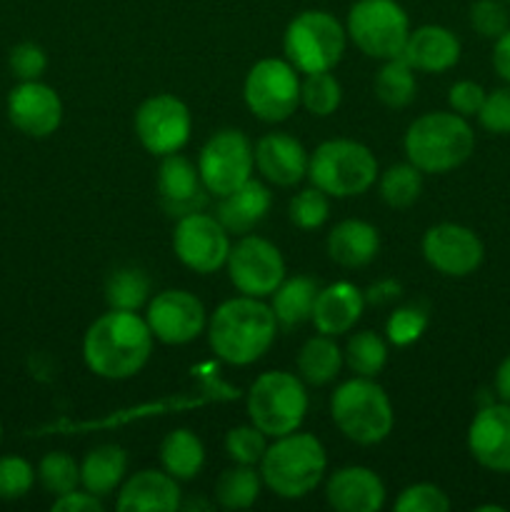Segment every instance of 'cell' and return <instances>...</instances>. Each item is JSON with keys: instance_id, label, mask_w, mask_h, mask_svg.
Segmentation results:
<instances>
[{"instance_id": "cell-46", "label": "cell", "mask_w": 510, "mask_h": 512, "mask_svg": "<svg viewBox=\"0 0 510 512\" xmlns=\"http://www.w3.org/2000/svg\"><path fill=\"white\" fill-rule=\"evenodd\" d=\"M448 103L453 108V113L470 118V115H478L480 108H483L485 90L478 83H473V80H460V83H455L450 88Z\"/></svg>"}, {"instance_id": "cell-37", "label": "cell", "mask_w": 510, "mask_h": 512, "mask_svg": "<svg viewBox=\"0 0 510 512\" xmlns=\"http://www.w3.org/2000/svg\"><path fill=\"white\" fill-rule=\"evenodd\" d=\"M38 480L48 493L65 495L78 488L80 465L68 453H48L38 465Z\"/></svg>"}, {"instance_id": "cell-52", "label": "cell", "mask_w": 510, "mask_h": 512, "mask_svg": "<svg viewBox=\"0 0 510 512\" xmlns=\"http://www.w3.org/2000/svg\"><path fill=\"white\" fill-rule=\"evenodd\" d=\"M505 3H510V0H505Z\"/></svg>"}, {"instance_id": "cell-10", "label": "cell", "mask_w": 510, "mask_h": 512, "mask_svg": "<svg viewBox=\"0 0 510 512\" xmlns=\"http://www.w3.org/2000/svg\"><path fill=\"white\" fill-rule=\"evenodd\" d=\"M243 93L255 118L265 123H280L288 120L300 105V80L290 63L265 58L250 68Z\"/></svg>"}, {"instance_id": "cell-18", "label": "cell", "mask_w": 510, "mask_h": 512, "mask_svg": "<svg viewBox=\"0 0 510 512\" xmlns=\"http://www.w3.org/2000/svg\"><path fill=\"white\" fill-rule=\"evenodd\" d=\"M470 455L493 473H510V405H485L468 428Z\"/></svg>"}, {"instance_id": "cell-12", "label": "cell", "mask_w": 510, "mask_h": 512, "mask_svg": "<svg viewBox=\"0 0 510 512\" xmlns=\"http://www.w3.org/2000/svg\"><path fill=\"white\" fill-rule=\"evenodd\" d=\"M228 273L235 288L250 298L273 295L285 278V260L273 243L245 235L228 253Z\"/></svg>"}, {"instance_id": "cell-51", "label": "cell", "mask_w": 510, "mask_h": 512, "mask_svg": "<svg viewBox=\"0 0 510 512\" xmlns=\"http://www.w3.org/2000/svg\"><path fill=\"white\" fill-rule=\"evenodd\" d=\"M0 440H3V423H0Z\"/></svg>"}, {"instance_id": "cell-6", "label": "cell", "mask_w": 510, "mask_h": 512, "mask_svg": "<svg viewBox=\"0 0 510 512\" xmlns=\"http://www.w3.org/2000/svg\"><path fill=\"white\" fill-rule=\"evenodd\" d=\"M308 175L315 188L333 198L363 195L378 175L375 155L355 140H328L318 145L308 163Z\"/></svg>"}, {"instance_id": "cell-13", "label": "cell", "mask_w": 510, "mask_h": 512, "mask_svg": "<svg viewBox=\"0 0 510 512\" xmlns=\"http://www.w3.org/2000/svg\"><path fill=\"white\" fill-rule=\"evenodd\" d=\"M190 110L175 95H153L135 113V133L140 145L153 155L178 153L190 138Z\"/></svg>"}, {"instance_id": "cell-45", "label": "cell", "mask_w": 510, "mask_h": 512, "mask_svg": "<svg viewBox=\"0 0 510 512\" xmlns=\"http://www.w3.org/2000/svg\"><path fill=\"white\" fill-rule=\"evenodd\" d=\"M48 68L45 50L35 43H20L10 50V70L18 80H38Z\"/></svg>"}, {"instance_id": "cell-11", "label": "cell", "mask_w": 510, "mask_h": 512, "mask_svg": "<svg viewBox=\"0 0 510 512\" xmlns=\"http://www.w3.org/2000/svg\"><path fill=\"white\" fill-rule=\"evenodd\" d=\"M253 145L240 130H220L200 150L198 173L205 190L218 198L238 190L253 173Z\"/></svg>"}, {"instance_id": "cell-31", "label": "cell", "mask_w": 510, "mask_h": 512, "mask_svg": "<svg viewBox=\"0 0 510 512\" xmlns=\"http://www.w3.org/2000/svg\"><path fill=\"white\" fill-rule=\"evenodd\" d=\"M375 95L380 103L388 108H405L413 103L415 98V75L413 65L400 55V58L385 60L380 68L378 78H375Z\"/></svg>"}, {"instance_id": "cell-5", "label": "cell", "mask_w": 510, "mask_h": 512, "mask_svg": "<svg viewBox=\"0 0 510 512\" xmlns=\"http://www.w3.org/2000/svg\"><path fill=\"white\" fill-rule=\"evenodd\" d=\"M335 425L358 445H375L393 430V405L373 378H355L340 385L330 400Z\"/></svg>"}, {"instance_id": "cell-26", "label": "cell", "mask_w": 510, "mask_h": 512, "mask_svg": "<svg viewBox=\"0 0 510 512\" xmlns=\"http://www.w3.org/2000/svg\"><path fill=\"white\" fill-rule=\"evenodd\" d=\"M378 230L365 220H343L328 235V253L343 268H363L378 255Z\"/></svg>"}, {"instance_id": "cell-15", "label": "cell", "mask_w": 510, "mask_h": 512, "mask_svg": "<svg viewBox=\"0 0 510 512\" xmlns=\"http://www.w3.org/2000/svg\"><path fill=\"white\" fill-rule=\"evenodd\" d=\"M423 255L438 273L448 278H465L480 268L485 248L470 228L440 223L425 233Z\"/></svg>"}, {"instance_id": "cell-8", "label": "cell", "mask_w": 510, "mask_h": 512, "mask_svg": "<svg viewBox=\"0 0 510 512\" xmlns=\"http://www.w3.org/2000/svg\"><path fill=\"white\" fill-rule=\"evenodd\" d=\"M285 55L300 73L330 70L345 50V30L325 10H305L290 20L283 38Z\"/></svg>"}, {"instance_id": "cell-33", "label": "cell", "mask_w": 510, "mask_h": 512, "mask_svg": "<svg viewBox=\"0 0 510 512\" xmlns=\"http://www.w3.org/2000/svg\"><path fill=\"white\" fill-rule=\"evenodd\" d=\"M150 293L148 275L140 268H120L105 283V300L113 310H138Z\"/></svg>"}, {"instance_id": "cell-14", "label": "cell", "mask_w": 510, "mask_h": 512, "mask_svg": "<svg viewBox=\"0 0 510 512\" xmlns=\"http://www.w3.org/2000/svg\"><path fill=\"white\" fill-rule=\"evenodd\" d=\"M173 248L180 263L188 265L195 273H215L228 263V230L218 223V218H210L198 210V213L183 215L178 220L173 233Z\"/></svg>"}, {"instance_id": "cell-2", "label": "cell", "mask_w": 510, "mask_h": 512, "mask_svg": "<svg viewBox=\"0 0 510 512\" xmlns=\"http://www.w3.org/2000/svg\"><path fill=\"white\" fill-rule=\"evenodd\" d=\"M273 308L260 303V298H233L213 313L208 328L210 348L220 360L230 365H250L263 358L275 340Z\"/></svg>"}, {"instance_id": "cell-9", "label": "cell", "mask_w": 510, "mask_h": 512, "mask_svg": "<svg viewBox=\"0 0 510 512\" xmlns=\"http://www.w3.org/2000/svg\"><path fill=\"white\" fill-rule=\"evenodd\" d=\"M348 33L368 58H400L410 35L405 10L395 0H358L348 13Z\"/></svg>"}, {"instance_id": "cell-34", "label": "cell", "mask_w": 510, "mask_h": 512, "mask_svg": "<svg viewBox=\"0 0 510 512\" xmlns=\"http://www.w3.org/2000/svg\"><path fill=\"white\" fill-rule=\"evenodd\" d=\"M423 175L413 163L390 165L380 178V195L390 208H410L420 198Z\"/></svg>"}, {"instance_id": "cell-21", "label": "cell", "mask_w": 510, "mask_h": 512, "mask_svg": "<svg viewBox=\"0 0 510 512\" xmlns=\"http://www.w3.org/2000/svg\"><path fill=\"white\" fill-rule=\"evenodd\" d=\"M330 508L340 512H375L383 508L385 488L383 480L368 468H343L328 480L325 488Z\"/></svg>"}, {"instance_id": "cell-24", "label": "cell", "mask_w": 510, "mask_h": 512, "mask_svg": "<svg viewBox=\"0 0 510 512\" xmlns=\"http://www.w3.org/2000/svg\"><path fill=\"white\" fill-rule=\"evenodd\" d=\"M403 58L423 73H445L460 60V40L443 25H423L408 35Z\"/></svg>"}, {"instance_id": "cell-22", "label": "cell", "mask_w": 510, "mask_h": 512, "mask_svg": "<svg viewBox=\"0 0 510 512\" xmlns=\"http://www.w3.org/2000/svg\"><path fill=\"white\" fill-rule=\"evenodd\" d=\"M363 308L365 295L353 283H333L318 290L310 320L315 323L318 333L335 338V335L348 333L358 323Z\"/></svg>"}, {"instance_id": "cell-50", "label": "cell", "mask_w": 510, "mask_h": 512, "mask_svg": "<svg viewBox=\"0 0 510 512\" xmlns=\"http://www.w3.org/2000/svg\"><path fill=\"white\" fill-rule=\"evenodd\" d=\"M495 393L503 403L510 405V355L498 365V373H495Z\"/></svg>"}, {"instance_id": "cell-38", "label": "cell", "mask_w": 510, "mask_h": 512, "mask_svg": "<svg viewBox=\"0 0 510 512\" xmlns=\"http://www.w3.org/2000/svg\"><path fill=\"white\" fill-rule=\"evenodd\" d=\"M35 483L33 465L18 455L0 458V500H18L30 493Z\"/></svg>"}, {"instance_id": "cell-30", "label": "cell", "mask_w": 510, "mask_h": 512, "mask_svg": "<svg viewBox=\"0 0 510 512\" xmlns=\"http://www.w3.org/2000/svg\"><path fill=\"white\" fill-rule=\"evenodd\" d=\"M340 365H343V353L335 340L323 333L318 338H310L298 355L300 378L310 385L330 383L340 373Z\"/></svg>"}, {"instance_id": "cell-25", "label": "cell", "mask_w": 510, "mask_h": 512, "mask_svg": "<svg viewBox=\"0 0 510 512\" xmlns=\"http://www.w3.org/2000/svg\"><path fill=\"white\" fill-rule=\"evenodd\" d=\"M270 203V190L265 188L258 180H245L238 190L223 195L218 205V223L223 225L228 233L245 235L268 215Z\"/></svg>"}, {"instance_id": "cell-7", "label": "cell", "mask_w": 510, "mask_h": 512, "mask_svg": "<svg viewBox=\"0 0 510 512\" xmlns=\"http://www.w3.org/2000/svg\"><path fill=\"white\" fill-rule=\"evenodd\" d=\"M308 410V393L293 373L260 375L248 393V415L258 430L270 438H283L300 428Z\"/></svg>"}, {"instance_id": "cell-39", "label": "cell", "mask_w": 510, "mask_h": 512, "mask_svg": "<svg viewBox=\"0 0 510 512\" xmlns=\"http://www.w3.org/2000/svg\"><path fill=\"white\" fill-rule=\"evenodd\" d=\"M328 195L320 188L303 190L290 200V220L303 230H315L328 220Z\"/></svg>"}, {"instance_id": "cell-47", "label": "cell", "mask_w": 510, "mask_h": 512, "mask_svg": "<svg viewBox=\"0 0 510 512\" xmlns=\"http://www.w3.org/2000/svg\"><path fill=\"white\" fill-rule=\"evenodd\" d=\"M53 510L58 512H100L103 503L98 500V495L93 493H78V490H70V493L58 495V500L53 503Z\"/></svg>"}, {"instance_id": "cell-19", "label": "cell", "mask_w": 510, "mask_h": 512, "mask_svg": "<svg viewBox=\"0 0 510 512\" xmlns=\"http://www.w3.org/2000/svg\"><path fill=\"white\" fill-rule=\"evenodd\" d=\"M158 193L163 208L170 215H178V218L198 213L205 205L200 173L188 158L178 153L163 155V163H160L158 170Z\"/></svg>"}, {"instance_id": "cell-4", "label": "cell", "mask_w": 510, "mask_h": 512, "mask_svg": "<svg viewBox=\"0 0 510 512\" xmlns=\"http://www.w3.org/2000/svg\"><path fill=\"white\" fill-rule=\"evenodd\" d=\"M325 465H328V458L315 435L288 433L283 438H275V445L265 448L260 473L275 495L285 500H298L305 498L323 480Z\"/></svg>"}, {"instance_id": "cell-35", "label": "cell", "mask_w": 510, "mask_h": 512, "mask_svg": "<svg viewBox=\"0 0 510 512\" xmlns=\"http://www.w3.org/2000/svg\"><path fill=\"white\" fill-rule=\"evenodd\" d=\"M385 360H388V348H385L383 338H378L375 333L365 330V333H355L348 340V348H345V363L353 370L358 378H375L380 370L385 368Z\"/></svg>"}, {"instance_id": "cell-41", "label": "cell", "mask_w": 510, "mask_h": 512, "mask_svg": "<svg viewBox=\"0 0 510 512\" xmlns=\"http://www.w3.org/2000/svg\"><path fill=\"white\" fill-rule=\"evenodd\" d=\"M265 433L255 425H243V428H233L225 438V450L230 458L238 465H255L263 460L265 455Z\"/></svg>"}, {"instance_id": "cell-43", "label": "cell", "mask_w": 510, "mask_h": 512, "mask_svg": "<svg viewBox=\"0 0 510 512\" xmlns=\"http://www.w3.org/2000/svg\"><path fill=\"white\" fill-rule=\"evenodd\" d=\"M470 25L483 38L498 40L510 28V15L500 0H478L470 8Z\"/></svg>"}, {"instance_id": "cell-1", "label": "cell", "mask_w": 510, "mask_h": 512, "mask_svg": "<svg viewBox=\"0 0 510 512\" xmlns=\"http://www.w3.org/2000/svg\"><path fill=\"white\" fill-rule=\"evenodd\" d=\"M153 353V333L148 320L135 310H113L100 315L83 340V358L95 375L105 380H125L138 375Z\"/></svg>"}, {"instance_id": "cell-20", "label": "cell", "mask_w": 510, "mask_h": 512, "mask_svg": "<svg viewBox=\"0 0 510 512\" xmlns=\"http://www.w3.org/2000/svg\"><path fill=\"white\" fill-rule=\"evenodd\" d=\"M253 155L263 178L280 185V188H290V185L300 183L308 173V153L288 133H270L260 138Z\"/></svg>"}, {"instance_id": "cell-27", "label": "cell", "mask_w": 510, "mask_h": 512, "mask_svg": "<svg viewBox=\"0 0 510 512\" xmlns=\"http://www.w3.org/2000/svg\"><path fill=\"white\" fill-rule=\"evenodd\" d=\"M125 468H128V455L118 445H100L85 455L80 465V483L88 493L105 498L113 493L123 480Z\"/></svg>"}, {"instance_id": "cell-3", "label": "cell", "mask_w": 510, "mask_h": 512, "mask_svg": "<svg viewBox=\"0 0 510 512\" xmlns=\"http://www.w3.org/2000/svg\"><path fill=\"white\" fill-rule=\"evenodd\" d=\"M475 133L458 113H425L405 133V153L420 173H448L473 155Z\"/></svg>"}, {"instance_id": "cell-49", "label": "cell", "mask_w": 510, "mask_h": 512, "mask_svg": "<svg viewBox=\"0 0 510 512\" xmlns=\"http://www.w3.org/2000/svg\"><path fill=\"white\" fill-rule=\"evenodd\" d=\"M400 283L395 280H383V283H375L373 288L365 293V303H373V305H383L388 300H395L400 295Z\"/></svg>"}, {"instance_id": "cell-17", "label": "cell", "mask_w": 510, "mask_h": 512, "mask_svg": "<svg viewBox=\"0 0 510 512\" xmlns=\"http://www.w3.org/2000/svg\"><path fill=\"white\" fill-rule=\"evenodd\" d=\"M8 118L30 138H48L60 128L63 103L50 85L40 80H20L8 95Z\"/></svg>"}, {"instance_id": "cell-40", "label": "cell", "mask_w": 510, "mask_h": 512, "mask_svg": "<svg viewBox=\"0 0 510 512\" xmlns=\"http://www.w3.org/2000/svg\"><path fill=\"white\" fill-rule=\"evenodd\" d=\"M425 328H428V310L418 305H405L390 315L385 333L393 345H410L425 333Z\"/></svg>"}, {"instance_id": "cell-28", "label": "cell", "mask_w": 510, "mask_h": 512, "mask_svg": "<svg viewBox=\"0 0 510 512\" xmlns=\"http://www.w3.org/2000/svg\"><path fill=\"white\" fill-rule=\"evenodd\" d=\"M160 463L175 480H193L205 463L203 443L190 430H173L160 443Z\"/></svg>"}, {"instance_id": "cell-16", "label": "cell", "mask_w": 510, "mask_h": 512, "mask_svg": "<svg viewBox=\"0 0 510 512\" xmlns=\"http://www.w3.org/2000/svg\"><path fill=\"white\" fill-rule=\"evenodd\" d=\"M148 328L165 345H185L205 328V310L188 290H165L148 305Z\"/></svg>"}, {"instance_id": "cell-48", "label": "cell", "mask_w": 510, "mask_h": 512, "mask_svg": "<svg viewBox=\"0 0 510 512\" xmlns=\"http://www.w3.org/2000/svg\"><path fill=\"white\" fill-rule=\"evenodd\" d=\"M493 65H495V73H498L505 83H510V28L495 40Z\"/></svg>"}, {"instance_id": "cell-29", "label": "cell", "mask_w": 510, "mask_h": 512, "mask_svg": "<svg viewBox=\"0 0 510 512\" xmlns=\"http://www.w3.org/2000/svg\"><path fill=\"white\" fill-rule=\"evenodd\" d=\"M315 295H318V285L305 275H295V278L280 283L273 293L275 320L283 328H295V325L310 320Z\"/></svg>"}, {"instance_id": "cell-44", "label": "cell", "mask_w": 510, "mask_h": 512, "mask_svg": "<svg viewBox=\"0 0 510 512\" xmlns=\"http://www.w3.org/2000/svg\"><path fill=\"white\" fill-rule=\"evenodd\" d=\"M478 120L488 133H510V85L508 88H498L490 95H485V103L483 108H480Z\"/></svg>"}, {"instance_id": "cell-42", "label": "cell", "mask_w": 510, "mask_h": 512, "mask_svg": "<svg viewBox=\"0 0 510 512\" xmlns=\"http://www.w3.org/2000/svg\"><path fill=\"white\" fill-rule=\"evenodd\" d=\"M395 510L398 512H448L450 500L438 485L430 483H418L410 485L400 493V498L395 500Z\"/></svg>"}, {"instance_id": "cell-36", "label": "cell", "mask_w": 510, "mask_h": 512, "mask_svg": "<svg viewBox=\"0 0 510 512\" xmlns=\"http://www.w3.org/2000/svg\"><path fill=\"white\" fill-rule=\"evenodd\" d=\"M340 83L328 73V70H320V73H308L305 80L300 83V103L308 108V113L325 118V115L335 113L340 105Z\"/></svg>"}, {"instance_id": "cell-23", "label": "cell", "mask_w": 510, "mask_h": 512, "mask_svg": "<svg viewBox=\"0 0 510 512\" xmlns=\"http://www.w3.org/2000/svg\"><path fill=\"white\" fill-rule=\"evenodd\" d=\"M180 508V488L173 475L140 470L123 485L118 498L120 512H175Z\"/></svg>"}, {"instance_id": "cell-32", "label": "cell", "mask_w": 510, "mask_h": 512, "mask_svg": "<svg viewBox=\"0 0 510 512\" xmlns=\"http://www.w3.org/2000/svg\"><path fill=\"white\" fill-rule=\"evenodd\" d=\"M260 480L253 465H238L225 470L215 483V498L228 510H245L258 500Z\"/></svg>"}]
</instances>
